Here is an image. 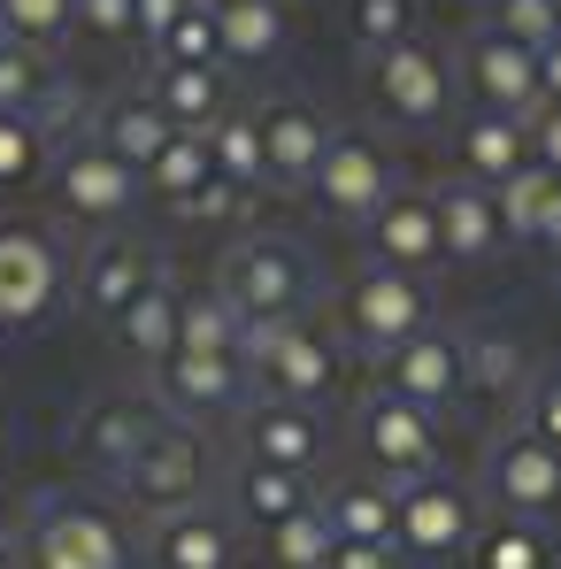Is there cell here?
Wrapping results in <instances>:
<instances>
[{
  "label": "cell",
  "mask_w": 561,
  "mask_h": 569,
  "mask_svg": "<svg viewBox=\"0 0 561 569\" xmlns=\"http://www.w3.org/2000/svg\"><path fill=\"white\" fill-rule=\"evenodd\" d=\"M254 392L270 400H300V408H323L339 378H347V339H331L323 323L308 316H284V323H247V347H239Z\"/></svg>",
  "instance_id": "1"
},
{
  "label": "cell",
  "mask_w": 561,
  "mask_h": 569,
  "mask_svg": "<svg viewBox=\"0 0 561 569\" xmlns=\"http://www.w3.org/2000/svg\"><path fill=\"white\" fill-rule=\"evenodd\" d=\"M16 562L23 569H131V539H123V523H116L100 500L39 492V500L23 508Z\"/></svg>",
  "instance_id": "2"
},
{
  "label": "cell",
  "mask_w": 561,
  "mask_h": 569,
  "mask_svg": "<svg viewBox=\"0 0 561 569\" xmlns=\"http://www.w3.org/2000/svg\"><path fill=\"white\" fill-rule=\"evenodd\" d=\"M415 331H431V292H423V278L384 270V262H362L354 278L339 284V339H347L354 355L384 362V355L408 347Z\"/></svg>",
  "instance_id": "3"
},
{
  "label": "cell",
  "mask_w": 561,
  "mask_h": 569,
  "mask_svg": "<svg viewBox=\"0 0 561 569\" xmlns=\"http://www.w3.org/2000/svg\"><path fill=\"white\" fill-rule=\"evenodd\" d=\"M239 323H284V316H300L308 308V254L292 247V239H239L223 262H216V284H208Z\"/></svg>",
  "instance_id": "4"
},
{
  "label": "cell",
  "mask_w": 561,
  "mask_h": 569,
  "mask_svg": "<svg viewBox=\"0 0 561 569\" xmlns=\"http://www.w3.org/2000/svg\"><path fill=\"white\" fill-rule=\"evenodd\" d=\"M392 500H400V531H392L400 562L447 569V562H462L469 539L484 531V492H477V485H462V477H447V470L400 485Z\"/></svg>",
  "instance_id": "5"
},
{
  "label": "cell",
  "mask_w": 561,
  "mask_h": 569,
  "mask_svg": "<svg viewBox=\"0 0 561 569\" xmlns=\"http://www.w3.org/2000/svg\"><path fill=\"white\" fill-rule=\"evenodd\" d=\"M47 186H54V208H62L70 223H93V231H116V223L131 216V200L147 192V186H139V170L116 162L93 131H62V139H54V170H47Z\"/></svg>",
  "instance_id": "6"
},
{
  "label": "cell",
  "mask_w": 561,
  "mask_h": 569,
  "mask_svg": "<svg viewBox=\"0 0 561 569\" xmlns=\"http://www.w3.org/2000/svg\"><path fill=\"white\" fill-rule=\"evenodd\" d=\"M70 292V254L39 223H0V331H31L62 308Z\"/></svg>",
  "instance_id": "7"
},
{
  "label": "cell",
  "mask_w": 561,
  "mask_h": 569,
  "mask_svg": "<svg viewBox=\"0 0 561 569\" xmlns=\"http://www.w3.org/2000/svg\"><path fill=\"white\" fill-rule=\"evenodd\" d=\"M370 108L400 131H439L447 108H454V62L431 47V39H408L392 54L370 62Z\"/></svg>",
  "instance_id": "8"
},
{
  "label": "cell",
  "mask_w": 561,
  "mask_h": 569,
  "mask_svg": "<svg viewBox=\"0 0 561 569\" xmlns=\"http://www.w3.org/2000/svg\"><path fill=\"white\" fill-rule=\"evenodd\" d=\"M208 439L192 431V423H162L147 447H139V462L116 477V492L139 508V516H170V508H192V500H208Z\"/></svg>",
  "instance_id": "9"
},
{
  "label": "cell",
  "mask_w": 561,
  "mask_h": 569,
  "mask_svg": "<svg viewBox=\"0 0 561 569\" xmlns=\"http://www.w3.org/2000/svg\"><path fill=\"white\" fill-rule=\"evenodd\" d=\"M354 439H362V455L377 462V477H384L392 492L415 485V477H439V416L392 400L384 385H370V392L354 400Z\"/></svg>",
  "instance_id": "10"
},
{
  "label": "cell",
  "mask_w": 561,
  "mask_h": 569,
  "mask_svg": "<svg viewBox=\"0 0 561 569\" xmlns=\"http://www.w3.org/2000/svg\"><path fill=\"white\" fill-rule=\"evenodd\" d=\"M454 86L477 100V116H515V123H531L547 93H539V54L531 47H515V39H500V31H469L462 54H454Z\"/></svg>",
  "instance_id": "11"
},
{
  "label": "cell",
  "mask_w": 561,
  "mask_h": 569,
  "mask_svg": "<svg viewBox=\"0 0 561 569\" xmlns=\"http://www.w3.org/2000/svg\"><path fill=\"white\" fill-rule=\"evenodd\" d=\"M477 492H484L500 516L539 523V516H554V508H561V455L515 423V431H500V439L484 447V462H477Z\"/></svg>",
  "instance_id": "12"
},
{
  "label": "cell",
  "mask_w": 561,
  "mask_h": 569,
  "mask_svg": "<svg viewBox=\"0 0 561 569\" xmlns=\"http://www.w3.org/2000/svg\"><path fill=\"white\" fill-rule=\"evenodd\" d=\"M392 192H400L392 154H384L377 139H362V131H331V147H323V162H315L308 200H315L331 223H370Z\"/></svg>",
  "instance_id": "13"
},
{
  "label": "cell",
  "mask_w": 561,
  "mask_h": 569,
  "mask_svg": "<svg viewBox=\"0 0 561 569\" xmlns=\"http://www.w3.org/2000/svg\"><path fill=\"white\" fill-rule=\"evenodd\" d=\"M377 385H384L392 400L423 408V416H447V408H462V392H469V355H462V331H447V323L415 331L408 347H392V355L377 362Z\"/></svg>",
  "instance_id": "14"
},
{
  "label": "cell",
  "mask_w": 561,
  "mask_h": 569,
  "mask_svg": "<svg viewBox=\"0 0 561 569\" xmlns=\"http://www.w3.org/2000/svg\"><path fill=\"white\" fill-rule=\"evenodd\" d=\"M239 455L315 477L331 462V423H323V408H300V400H270L262 392V400L239 408Z\"/></svg>",
  "instance_id": "15"
},
{
  "label": "cell",
  "mask_w": 561,
  "mask_h": 569,
  "mask_svg": "<svg viewBox=\"0 0 561 569\" xmlns=\"http://www.w3.org/2000/svg\"><path fill=\"white\" fill-rule=\"evenodd\" d=\"M170 416H162V400H139V392H93L86 408H78V455H86V470L100 485H116V477L139 462V447L162 431Z\"/></svg>",
  "instance_id": "16"
},
{
  "label": "cell",
  "mask_w": 561,
  "mask_h": 569,
  "mask_svg": "<svg viewBox=\"0 0 561 569\" xmlns=\"http://www.w3.org/2000/svg\"><path fill=\"white\" fill-rule=\"evenodd\" d=\"M162 278V254L147 247V239H123V231H108L93 254L78 262V278H70V292H78V308H86V323H100V331H116L123 323V308L147 292V284Z\"/></svg>",
  "instance_id": "17"
},
{
  "label": "cell",
  "mask_w": 561,
  "mask_h": 569,
  "mask_svg": "<svg viewBox=\"0 0 561 569\" xmlns=\"http://www.w3.org/2000/svg\"><path fill=\"white\" fill-rule=\"evenodd\" d=\"M247 362L239 355H170L162 370H154V400H162V416L170 423H208V416H239L247 408Z\"/></svg>",
  "instance_id": "18"
},
{
  "label": "cell",
  "mask_w": 561,
  "mask_h": 569,
  "mask_svg": "<svg viewBox=\"0 0 561 569\" xmlns=\"http://www.w3.org/2000/svg\"><path fill=\"white\" fill-rule=\"evenodd\" d=\"M254 131H262V186L278 192H308L315 186V162H323V147H331V123L308 108V100H262L254 108Z\"/></svg>",
  "instance_id": "19"
},
{
  "label": "cell",
  "mask_w": 561,
  "mask_h": 569,
  "mask_svg": "<svg viewBox=\"0 0 561 569\" xmlns=\"http://www.w3.org/2000/svg\"><path fill=\"white\" fill-rule=\"evenodd\" d=\"M147 569H239V523L216 500L147 516Z\"/></svg>",
  "instance_id": "20"
},
{
  "label": "cell",
  "mask_w": 561,
  "mask_h": 569,
  "mask_svg": "<svg viewBox=\"0 0 561 569\" xmlns=\"http://www.w3.org/2000/svg\"><path fill=\"white\" fill-rule=\"evenodd\" d=\"M362 231H370V262H384V270H408L415 278V270L447 262L439 254V200L431 192H392Z\"/></svg>",
  "instance_id": "21"
},
{
  "label": "cell",
  "mask_w": 561,
  "mask_h": 569,
  "mask_svg": "<svg viewBox=\"0 0 561 569\" xmlns=\"http://www.w3.org/2000/svg\"><path fill=\"white\" fill-rule=\"evenodd\" d=\"M223 492H231V523H254L262 539L292 523L300 508H315V485L300 470H278V462H254V455H239L231 477H223Z\"/></svg>",
  "instance_id": "22"
},
{
  "label": "cell",
  "mask_w": 561,
  "mask_h": 569,
  "mask_svg": "<svg viewBox=\"0 0 561 569\" xmlns=\"http://www.w3.org/2000/svg\"><path fill=\"white\" fill-rule=\"evenodd\" d=\"M0 116H31V123H47L54 139H62V116H78V100L62 93V70H54V54H39V47H0Z\"/></svg>",
  "instance_id": "23"
},
{
  "label": "cell",
  "mask_w": 561,
  "mask_h": 569,
  "mask_svg": "<svg viewBox=\"0 0 561 569\" xmlns=\"http://www.w3.org/2000/svg\"><path fill=\"white\" fill-rule=\"evenodd\" d=\"M178 316H186V292H178L170 270H162V278L123 308V323H116V355H123L131 370H147V378H154V370L178 355Z\"/></svg>",
  "instance_id": "24"
},
{
  "label": "cell",
  "mask_w": 561,
  "mask_h": 569,
  "mask_svg": "<svg viewBox=\"0 0 561 569\" xmlns=\"http://www.w3.org/2000/svg\"><path fill=\"white\" fill-rule=\"evenodd\" d=\"M431 200H439V254H447L454 270H477V262L500 254V208H492L484 186L454 178V186H439Z\"/></svg>",
  "instance_id": "25"
},
{
  "label": "cell",
  "mask_w": 561,
  "mask_h": 569,
  "mask_svg": "<svg viewBox=\"0 0 561 569\" xmlns=\"http://www.w3.org/2000/svg\"><path fill=\"white\" fill-rule=\"evenodd\" d=\"M216 8V31H223V70L239 62V70H262V62H278L284 39H292V16H284V0H208Z\"/></svg>",
  "instance_id": "26"
},
{
  "label": "cell",
  "mask_w": 561,
  "mask_h": 569,
  "mask_svg": "<svg viewBox=\"0 0 561 569\" xmlns=\"http://www.w3.org/2000/svg\"><path fill=\"white\" fill-rule=\"evenodd\" d=\"M93 139L116 154V162H131V170L147 178V162H154V154L178 139V123L154 108V93H116V100L93 116Z\"/></svg>",
  "instance_id": "27"
},
{
  "label": "cell",
  "mask_w": 561,
  "mask_h": 569,
  "mask_svg": "<svg viewBox=\"0 0 561 569\" xmlns=\"http://www.w3.org/2000/svg\"><path fill=\"white\" fill-rule=\"evenodd\" d=\"M539 154H531V123H515V116H469L462 123V178L484 192H500L515 170H531Z\"/></svg>",
  "instance_id": "28"
},
{
  "label": "cell",
  "mask_w": 561,
  "mask_h": 569,
  "mask_svg": "<svg viewBox=\"0 0 561 569\" xmlns=\"http://www.w3.org/2000/svg\"><path fill=\"white\" fill-rule=\"evenodd\" d=\"M462 355H469V392L523 400V392L539 385V362H531V347H523L515 331H492V323H477V331H462Z\"/></svg>",
  "instance_id": "29"
},
{
  "label": "cell",
  "mask_w": 561,
  "mask_h": 569,
  "mask_svg": "<svg viewBox=\"0 0 561 569\" xmlns=\"http://www.w3.org/2000/svg\"><path fill=\"white\" fill-rule=\"evenodd\" d=\"M154 108L178 123V131H216L223 116H231V86H223V70H154Z\"/></svg>",
  "instance_id": "30"
},
{
  "label": "cell",
  "mask_w": 561,
  "mask_h": 569,
  "mask_svg": "<svg viewBox=\"0 0 561 569\" xmlns=\"http://www.w3.org/2000/svg\"><path fill=\"white\" fill-rule=\"evenodd\" d=\"M323 516H331L339 547H392V531H400L392 485H339V492L323 500ZM392 555H400V547H392Z\"/></svg>",
  "instance_id": "31"
},
{
  "label": "cell",
  "mask_w": 561,
  "mask_h": 569,
  "mask_svg": "<svg viewBox=\"0 0 561 569\" xmlns=\"http://www.w3.org/2000/svg\"><path fill=\"white\" fill-rule=\"evenodd\" d=\"M462 569H554V539L523 516H492L477 539H469Z\"/></svg>",
  "instance_id": "32"
},
{
  "label": "cell",
  "mask_w": 561,
  "mask_h": 569,
  "mask_svg": "<svg viewBox=\"0 0 561 569\" xmlns=\"http://www.w3.org/2000/svg\"><path fill=\"white\" fill-rule=\"evenodd\" d=\"M415 23H423V0H347V39H354L362 62L408 47V39H423Z\"/></svg>",
  "instance_id": "33"
},
{
  "label": "cell",
  "mask_w": 561,
  "mask_h": 569,
  "mask_svg": "<svg viewBox=\"0 0 561 569\" xmlns=\"http://www.w3.org/2000/svg\"><path fill=\"white\" fill-rule=\"evenodd\" d=\"M208 178H216V162H208V139H200V131H178V139H170V147L147 162V178H139V186L154 192L162 208H186V200L208 186Z\"/></svg>",
  "instance_id": "34"
},
{
  "label": "cell",
  "mask_w": 561,
  "mask_h": 569,
  "mask_svg": "<svg viewBox=\"0 0 561 569\" xmlns=\"http://www.w3.org/2000/svg\"><path fill=\"white\" fill-rule=\"evenodd\" d=\"M554 192H561V178L554 170H515L508 186L492 192V208H500V239H515V247H539V223H547V208H554Z\"/></svg>",
  "instance_id": "35"
},
{
  "label": "cell",
  "mask_w": 561,
  "mask_h": 569,
  "mask_svg": "<svg viewBox=\"0 0 561 569\" xmlns=\"http://www.w3.org/2000/svg\"><path fill=\"white\" fill-rule=\"evenodd\" d=\"M54 170V131L31 116H0V192H31Z\"/></svg>",
  "instance_id": "36"
},
{
  "label": "cell",
  "mask_w": 561,
  "mask_h": 569,
  "mask_svg": "<svg viewBox=\"0 0 561 569\" xmlns=\"http://www.w3.org/2000/svg\"><path fill=\"white\" fill-rule=\"evenodd\" d=\"M208 139V162H216V178L239 192L262 186V131H254V108H231L216 131H200Z\"/></svg>",
  "instance_id": "37"
},
{
  "label": "cell",
  "mask_w": 561,
  "mask_h": 569,
  "mask_svg": "<svg viewBox=\"0 0 561 569\" xmlns=\"http://www.w3.org/2000/svg\"><path fill=\"white\" fill-rule=\"evenodd\" d=\"M262 555H270L278 569H331V562H339V531H331L323 500H315V508H300L292 523H278V531L262 539Z\"/></svg>",
  "instance_id": "38"
},
{
  "label": "cell",
  "mask_w": 561,
  "mask_h": 569,
  "mask_svg": "<svg viewBox=\"0 0 561 569\" xmlns=\"http://www.w3.org/2000/svg\"><path fill=\"white\" fill-rule=\"evenodd\" d=\"M154 54H162V70H223V31H216V8H208V0H192L186 16L154 39Z\"/></svg>",
  "instance_id": "39"
},
{
  "label": "cell",
  "mask_w": 561,
  "mask_h": 569,
  "mask_svg": "<svg viewBox=\"0 0 561 569\" xmlns=\"http://www.w3.org/2000/svg\"><path fill=\"white\" fill-rule=\"evenodd\" d=\"M239 347H247V323L216 292H192L178 316V355H239Z\"/></svg>",
  "instance_id": "40"
},
{
  "label": "cell",
  "mask_w": 561,
  "mask_h": 569,
  "mask_svg": "<svg viewBox=\"0 0 561 569\" xmlns=\"http://www.w3.org/2000/svg\"><path fill=\"white\" fill-rule=\"evenodd\" d=\"M0 31H8L16 47L54 54V47L78 31V0H0Z\"/></svg>",
  "instance_id": "41"
},
{
  "label": "cell",
  "mask_w": 561,
  "mask_h": 569,
  "mask_svg": "<svg viewBox=\"0 0 561 569\" xmlns=\"http://www.w3.org/2000/svg\"><path fill=\"white\" fill-rule=\"evenodd\" d=\"M484 31L515 39V47H554L561 39V0H484Z\"/></svg>",
  "instance_id": "42"
},
{
  "label": "cell",
  "mask_w": 561,
  "mask_h": 569,
  "mask_svg": "<svg viewBox=\"0 0 561 569\" xmlns=\"http://www.w3.org/2000/svg\"><path fill=\"white\" fill-rule=\"evenodd\" d=\"M523 431L561 455V370H539V385L523 392Z\"/></svg>",
  "instance_id": "43"
},
{
  "label": "cell",
  "mask_w": 561,
  "mask_h": 569,
  "mask_svg": "<svg viewBox=\"0 0 561 569\" xmlns=\"http://www.w3.org/2000/svg\"><path fill=\"white\" fill-rule=\"evenodd\" d=\"M78 31H93L100 47H123V39H139V8L131 0H78Z\"/></svg>",
  "instance_id": "44"
},
{
  "label": "cell",
  "mask_w": 561,
  "mask_h": 569,
  "mask_svg": "<svg viewBox=\"0 0 561 569\" xmlns=\"http://www.w3.org/2000/svg\"><path fill=\"white\" fill-rule=\"evenodd\" d=\"M239 200H247L239 186H223V178H208V186L192 192V200L178 208V216H186V223H231V216H239Z\"/></svg>",
  "instance_id": "45"
},
{
  "label": "cell",
  "mask_w": 561,
  "mask_h": 569,
  "mask_svg": "<svg viewBox=\"0 0 561 569\" xmlns=\"http://www.w3.org/2000/svg\"><path fill=\"white\" fill-rule=\"evenodd\" d=\"M531 154H539V170L561 178V108H539L531 116Z\"/></svg>",
  "instance_id": "46"
},
{
  "label": "cell",
  "mask_w": 561,
  "mask_h": 569,
  "mask_svg": "<svg viewBox=\"0 0 561 569\" xmlns=\"http://www.w3.org/2000/svg\"><path fill=\"white\" fill-rule=\"evenodd\" d=\"M131 8H139V39H147V47H154V39H162V31H170V23H178V16H186L192 0H131Z\"/></svg>",
  "instance_id": "47"
},
{
  "label": "cell",
  "mask_w": 561,
  "mask_h": 569,
  "mask_svg": "<svg viewBox=\"0 0 561 569\" xmlns=\"http://www.w3.org/2000/svg\"><path fill=\"white\" fill-rule=\"evenodd\" d=\"M331 569H400V555H392V547H339Z\"/></svg>",
  "instance_id": "48"
},
{
  "label": "cell",
  "mask_w": 561,
  "mask_h": 569,
  "mask_svg": "<svg viewBox=\"0 0 561 569\" xmlns=\"http://www.w3.org/2000/svg\"><path fill=\"white\" fill-rule=\"evenodd\" d=\"M539 93H547V108H561V39L539 47Z\"/></svg>",
  "instance_id": "49"
},
{
  "label": "cell",
  "mask_w": 561,
  "mask_h": 569,
  "mask_svg": "<svg viewBox=\"0 0 561 569\" xmlns=\"http://www.w3.org/2000/svg\"><path fill=\"white\" fill-rule=\"evenodd\" d=\"M539 247L561 262V192H554V208H547V223H539Z\"/></svg>",
  "instance_id": "50"
},
{
  "label": "cell",
  "mask_w": 561,
  "mask_h": 569,
  "mask_svg": "<svg viewBox=\"0 0 561 569\" xmlns=\"http://www.w3.org/2000/svg\"><path fill=\"white\" fill-rule=\"evenodd\" d=\"M0 531H8V485H0Z\"/></svg>",
  "instance_id": "51"
},
{
  "label": "cell",
  "mask_w": 561,
  "mask_h": 569,
  "mask_svg": "<svg viewBox=\"0 0 561 569\" xmlns=\"http://www.w3.org/2000/svg\"><path fill=\"white\" fill-rule=\"evenodd\" d=\"M0 569H23V562H16V555H8V547H0Z\"/></svg>",
  "instance_id": "52"
},
{
  "label": "cell",
  "mask_w": 561,
  "mask_h": 569,
  "mask_svg": "<svg viewBox=\"0 0 561 569\" xmlns=\"http://www.w3.org/2000/svg\"><path fill=\"white\" fill-rule=\"evenodd\" d=\"M0 47H8V31H0Z\"/></svg>",
  "instance_id": "53"
}]
</instances>
